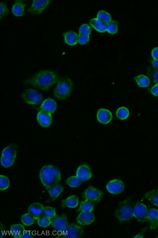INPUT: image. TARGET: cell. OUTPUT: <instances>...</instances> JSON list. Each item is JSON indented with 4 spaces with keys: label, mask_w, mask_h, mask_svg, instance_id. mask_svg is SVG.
I'll list each match as a JSON object with an SVG mask.
<instances>
[{
    "label": "cell",
    "mask_w": 158,
    "mask_h": 238,
    "mask_svg": "<svg viewBox=\"0 0 158 238\" xmlns=\"http://www.w3.org/2000/svg\"><path fill=\"white\" fill-rule=\"evenodd\" d=\"M148 211L145 205L138 201L133 208V215L139 222H149Z\"/></svg>",
    "instance_id": "cell-7"
},
{
    "label": "cell",
    "mask_w": 158,
    "mask_h": 238,
    "mask_svg": "<svg viewBox=\"0 0 158 238\" xmlns=\"http://www.w3.org/2000/svg\"><path fill=\"white\" fill-rule=\"evenodd\" d=\"M37 118L40 124L44 127L49 126L52 122V117L50 113L44 111H39Z\"/></svg>",
    "instance_id": "cell-15"
},
{
    "label": "cell",
    "mask_w": 158,
    "mask_h": 238,
    "mask_svg": "<svg viewBox=\"0 0 158 238\" xmlns=\"http://www.w3.org/2000/svg\"><path fill=\"white\" fill-rule=\"evenodd\" d=\"M144 196L151 203L158 207V189L152 190L146 192Z\"/></svg>",
    "instance_id": "cell-25"
},
{
    "label": "cell",
    "mask_w": 158,
    "mask_h": 238,
    "mask_svg": "<svg viewBox=\"0 0 158 238\" xmlns=\"http://www.w3.org/2000/svg\"><path fill=\"white\" fill-rule=\"evenodd\" d=\"M0 229L1 232L0 234V237L2 238L4 236L5 233V226L1 223H0Z\"/></svg>",
    "instance_id": "cell-46"
},
{
    "label": "cell",
    "mask_w": 158,
    "mask_h": 238,
    "mask_svg": "<svg viewBox=\"0 0 158 238\" xmlns=\"http://www.w3.org/2000/svg\"><path fill=\"white\" fill-rule=\"evenodd\" d=\"M94 208L93 203L89 200H85L80 203L79 207L77 212L92 211Z\"/></svg>",
    "instance_id": "cell-27"
},
{
    "label": "cell",
    "mask_w": 158,
    "mask_h": 238,
    "mask_svg": "<svg viewBox=\"0 0 158 238\" xmlns=\"http://www.w3.org/2000/svg\"><path fill=\"white\" fill-rule=\"evenodd\" d=\"M76 175L82 181H84L90 178L92 174L89 166L84 164L78 167L76 171Z\"/></svg>",
    "instance_id": "cell-13"
},
{
    "label": "cell",
    "mask_w": 158,
    "mask_h": 238,
    "mask_svg": "<svg viewBox=\"0 0 158 238\" xmlns=\"http://www.w3.org/2000/svg\"><path fill=\"white\" fill-rule=\"evenodd\" d=\"M39 176L41 182L47 189L49 187L58 184L61 180V174L56 166L47 165L40 170Z\"/></svg>",
    "instance_id": "cell-2"
},
{
    "label": "cell",
    "mask_w": 158,
    "mask_h": 238,
    "mask_svg": "<svg viewBox=\"0 0 158 238\" xmlns=\"http://www.w3.org/2000/svg\"><path fill=\"white\" fill-rule=\"evenodd\" d=\"M124 185L123 182L119 179H114L109 182L106 185L107 190L110 193L118 194L124 190Z\"/></svg>",
    "instance_id": "cell-12"
},
{
    "label": "cell",
    "mask_w": 158,
    "mask_h": 238,
    "mask_svg": "<svg viewBox=\"0 0 158 238\" xmlns=\"http://www.w3.org/2000/svg\"><path fill=\"white\" fill-rule=\"evenodd\" d=\"M129 115L128 109L125 107L118 108L116 112V116L119 119L124 120L127 119Z\"/></svg>",
    "instance_id": "cell-29"
},
{
    "label": "cell",
    "mask_w": 158,
    "mask_h": 238,
    "mask_svg": "<svg viewBox=\"0 0 158 238\" xmlns=\"http://www.w3.org/2000/svg\"><path fill=\"white\" fill-rule=\"evenodd\" d=\"M81 181L77 176H72L66 180L67 184L72 187L79 186L81 183Z\"/></svg>",
    "instance_id": "cell-32"
},
{
    "label": "cell",
    "mask_w": 158,
    "mask_h": 238,
    "mask_svg": "<svg viewBox=\"0 0 158 238\" xmlns=\"http://www.w3.org/2000/svg\"><path fill=\"white\" fill-rule=\"evenodd\" d=\"M22 0H16L12 8L13 14L17 16H23L25 13V8L27 4Z\"/></svg>",
    "instance_id": "cell-19"
},
{
    "label": "cell",
    "mask_w": 158,
    "mask_h": 238,
    "mask_svg": "<svg viewBox=\"0 0 158 238\" xmlns=\"http://www.w3.org/2000/svg\"><path fill=\"white\" fill-rule=\"evenodd\" d=\"M152 55L154 60H158V47L153 48L152 51Z\"/></svg>",
    "instance_id": "cell-44"
},
{
    "label": "cell",
    "mask_w": 158,
    "mask_h": 238,
    "mask_svg": "<svg viewBox=\"0 0 158 238\" xmlns=\"http://www.w3.org/2000/svg\"><path fill=\"white\" fill-rule=\"evenodd\" d=\"M103 192L101 190L93 186H90L82 194L83 197L85 199L93 203H98L102 197Z\"/></svg>",
    "instance_id": "cell-8"
},
{
    "label": "cell",
    "mask_w": 158,
    "mask_h": 238,
    "mask_svg": "<svg viewBox=\"0 0 158 238\" xmlns=\"http://www.w3.org/2000/svg\"><path fill=\"white\" fill-rule=\"evenodd\" d=\"M151 63L154 68H158V60L153 59Z\"/></svg>",
    "instance_id": "cell-47"
},
{
    "label": "cell",
    "mask_w": 158,
    "mask_h": 238,
    "mask_svg": "<svg viewBox=\"0 0 158 238\" xmlns=\"http://www.w3.org/2000/svg\"><path fill=\"white\" fill-rule=\"evenodd\" d=\"M151 93L155 96H158V84H156L150 90Z\"/></svg>",
    "instance_id": "cell-43"
},
{
    "label": "cell",
    "mask_w": 158,
    "mask_h": 238,
    "mask_svg": "<svg viewBox=\"0 0 158 238\" xmlns=\"http://www.w3.org/2000/svg\"><path fill=\"white\" fill-rule=\"evenodd\" d=\"M118 24L117 21L112 20L107 24V31L111 34L116 33L118 31Z\"/></svg>",
    "instance_id": "cell-33"
},
{
    "label": "cell",
    "mask_w": 158,
    "mask_h": 238,
    "mask_svg": "<svg viewBox=\"0 0 158 238\" xmlns=\"http://www.w3.org/2000/svg\"><path fill=\"white\" fill-rule=\"evenodd\" d=\"M35 219L29 213L23 215L21 218V220L23 224L26 226H30L33 224Z\"/></svg>",
    "instance_id": "cell-31"
},
{
    "label": "cell",
    "mask_w": 158,
    "mask_h": 238,
    "mask_svg": "<svg viewBox=\"0 0 158 238\" xmlns=\"http://www.w3.org/2000/svg\"><path fill=\"white\" fill-rule=\"evenodd\" d=\"M43 214L48 218H51L56 215V212L54 208L49 206L44 207Z\"/></svg>",
    "instance_id": "cell-36"
},
{
    "label": "cell",
    "mask_w": 158,
    "mask_h": 238,
    "mask_svg": "<svg viewBox=\"0 0 158 238\" xmlns=\"http://www.w3.org/2000/svg\"><path fill=\"white\" fill-rule=\"evenodd\" d=\"M89 35L79 34L78 42L81 44H85L89 41Z\"/></svg>",
    "instance_id": "cell-41"
},
{
    "label": "cell",
    "mask_w": 158,
    "mask_h": 238,
    "mask_svg": "<svg viewBox=\"0 0 158 238\" xmlns=\"http://www.w3.org/2000/svg\"><path fill=\"white\" fill-rule=\"evenodd\" d=\"M89 23L94 28L99 32L103 33L107 31V24L97 18L92 19Z\"/></svg>",
    "instance_id": "cell-24"
},
{
    "label": "cell",
    "mask_w": 158,
    "mask_h": 238,
    "mask_svg": "<svg viewBox=\"0 0 158 238\" xmlns=\"http://www.w3.org/2000/svg\"><path fill=\"white\" fill-rule=\"evenodd\" d=\"M53 91L54 96L58 99L63 100L68 98L73 90V83L67 76L60 77Z\"/></svg>",
    "instance_id": "cell-3"
},
{
    "label": "cell",
    "mask_w": 158,
    "mask_h": 238,
    "mask_svg": "<svg viewBox=\"0 0 158 238\" xmlns=\"http://www.w3.org/2000/svg\"><path fill=\"white\" fill-rule=\"evenodd\" d=\"M78 197L77 195L70 196L61 201V204L63 208L68 207L74 208L77 206L78 204Z\"/></svg>",
    "instance_id": "cell-23"
},
{
    "label": "cell",
    "mask_w": 158,
    "mask_h": 238,
    "mask_svg": "<svg viewBox=\"0 0 158 238\" xmlns=\"http://www.w3.org/2000/svg\"><path fill=\"white\" fill-rule=\"evenodd\" d=\"M65 42L68 45L73 46L78 42V35L75 32L70 31L63 33Z\"/></svg>",
    "instance_id": "cell-22"
},
{
    "label": "cell",
    "mask_w": 158,
    "mask_h": 238,
    "mask_svg": "<svg viewBox=\"0 0 158 238\" xmlns=\"http://www.w3.org/2000/svg\"><path fill=\"white\" fill-rule=\"evenodd\" d=\"M113 116L109 110L103 108L99 109L97 112V118L98 121L102 124H107L111 121Z\"/></svg>",
    "instance_id": "cell-14"
},
{
    "label": "cell",
    "mask_w": 158,
    "mask_h": 238,
    "mask_svg": "<svg viewBox=\"0 0 158 238\" xmlns=\"http://www.w3.org/2000/svg\"><path fill=\"white\" fill-rule=\"evenodd\" d=\"M33 237V235L31 231L25 230L20 238H31Z\"/></svg>",
    "instance_id": "cell-42"
},
{
    "label": "cell",
    "mask_w": 158,
    "mask_h": 238,
    "mask_svg": "<svg viewBox=\"0 0 158 238\" xmlns=\"http://www.w3.org/2000/svg\"><path fill=\"white\" fill-rule=\"evenodd\" d=\"M60 78L55 71L43 70L26 80L25 84H30L41 90L48 91L51 87L57 82Z\"/></svg>",
    "instance_id": "cell-1"
},
{
    "label": "cell",
    "mask_w": 158,
    "mask_h": 238,
    "mask_svg": "<svg viewBox=\"0 0 158 238\" xmlns=\"http://www.w3.org/2000/svg\"><path fill=\"white\" fill-rule=\"evenodd\" d=\"M64 189L63 186L58 184L53 185L47 189L52 201L55 200L58 197Z\"/></svg>",
    "instance_id": "cell-21"
},
{
    "label": "cell",
    "mask_w": 158,
    "mask_h": 238,
    "mask_svg": "<svg viewBox=\"0 0 158 238\" xmlns=\"http://www.w3.org/2000/svg\"><path fill=\"white\" fill-rule=\"evenodd\" d=\"M21 97L25 103L31 105H38L43 99V96L40 93L30 88L25 90L21 94Z\"/></svg>",
    "instance_id": "cell-5"
},
{
    "label": "cell",
    "mask_w": 158,
    "mask_h": 238,
    "mask_svg": "<svg viewBox=\"0 0 158 238\" xmlns=\"http://www.w3.org/2000/svg\"><path fill=\"white\" fill-rule=\"evenodd\" d=\"M15 159H12L2 156L1 162L2 165L4 167H11L13 164Z\"/></svg>",
    "instance_id": "cell-38"
},
{
    "label": "cell",
    "mask_w": 158,
    "mask_h": 238,
    "mask_svg": "<svg viewBox=\"0 0 158 238\" xmlns=\"http://www.w3.org/2000/svg\"><path fill=\"white\" fill-rule=\"evenodd\" d=\"M148 72L153 82L156 84H158V68L154 67L149 68H148Z\"/></svg>",
    "instance_id": "cell-37"
},
{
    "label": "cell",
    "mask_w": 158,
    "mask_h": 238,
    "mask_svg": "<svg viewBox=\"0 0 158 238\" xmlns=\"http://www.w3.org/2000/svg\"><path fill=\"white\" fill-rule=\"evenodd\" d=\"M10 186V181L6 176L1 175L0 176V190L4 191L7 189Z\"/></svg>",
    "instance_id": "cell-35"
},
{
    "label": "cell",
    "mask_w": 158,
    "mask_h": 238,
    "mask_svg": "<svg viewBox=\"0 0 158 238\" xmlns=\"http://www.w3.org/2000/svg\"><path fill=\"white\" fill-rule=\"evenodd\" d=\"M147 227H146L143 229H142L140 232L137 235H136L134 238H143V235L146 231Z\"/></svg>",
    "instance_id": "cell-45"
},
{
    "label": "cell",
    "mask_w": 158,
    "mask_h": 238,
    "mask_svg": "<svg viewBox=\"0 0 158 238\" xmlns=\"http://www.w3.org/2000/svg\"><path fill=\"white\" fill-rule=\"evenodd\" d=\"M44 207L39 202H35L29 206L28 213L32 216L35 219H37L43 215Z\"/></svg>",
    "instance_id": "cell-16"
},
{
    "label": "cell",
    "mask_w": 158,
    "mask_h": 238,
    "mask_svg": "<svg viewBox=\"0 0 158 238\" xmlns=\"http://www.w3.org/2000/svg\"><path fill=\"white\" fill-rule=\"evenodd\" d=\"M51 1L50 0H34L27 11L33 15L40 14L50 4Z\"/></svg>",
    "instance_id": "cell-10"
},
{
    "label": "cell",
    "mask_w": 158,
    "mask_h": 238,
    "mask_svg": "<svg viewBox=\"0 0 158 238\" xmlns=\"http://www.w3.org/2000/svg\"><path fill=\"white\" fill-rule=\"evenodd\" d=\"M38 225L42 227H46L51 224L50 218L43 215L37 219Z\"/></svg>",
    "instance_id": "cell-34"
},
{
    "label": "cell",
    "mask_w": 158,
    "mask_h": 238,
    "mask_svg": "<svg viewBox=\"0 0 158 238\" xmlns=\"http://www.w3.org/2000/svg\"><path fill=\"white\" fill-rule=\"evenodd\" d=\"M134 79L136 81L138 85L141 87H147L150 83L149 78L147 76L143 74L135 76L134 77Z\"/></svg>",
    "instance_id": "cell-28"
},
{
    "label": "cell",
    "mask_w": 158,
    "mask_h": 238,
    "mask_svg": "<svg viewBox=\"0 0 158 238\" xmlns=\"http://www.w3.org/2000/svg\"><path fill=\"white\" fill-rule=\"evenodd\" d=\"M115 215L121 223L131 220L133 216L132 201L128 198L121 201L115 210Z\"/></svg>",
    "instance_id": "cell-4"
},
{
    "label": "cell",
    "mask_w": 158,
    "mask_h": 238,
    "mask_svg": "<svg viewBox=\"0 0 158 238\" xmlns=\"http://www.w3.org/2000/svg\"><path fill=\"white\" fill-rule=\"evenodd\" d=\"M50 219L51 224L53 228L62 234L68 225L67 217L64 213L56 215Z\"/></svg>",
    "instance_id": "cell-9"
},
{
    "label": "cell",
    "mask_w": 158,
    "mask_h": 238,
    "mask_svg": "<svg viewBox=\"0 0 158 238\" xmlns=\"http://www.w3.org/2000/svg\"><path fill=\"white\" fill-rule=\"evenodd\" d=\"M91 32V27L89 24H83L79 28V34L89 35Z\"/></svg>",
    "instance_id": "cell-39"
},
{
    "label": "cell",
    "mask_w": 158,
    "mask_h": 238,
    "mask_svg": "<svg viewBox=\"0 0 158 238\" xmlns=\"http://www.w3.org/2000/svg\"><path fill=\"white\" fill-rule=\"evenodd\" d=\"M17 145L15 143H11L5 148L2 151V156L12 159L16 157Z\"/></svg>",
    "instance_id": "cell-20"
},
{
    "label": "cell",
    "mask_w": 158,
    "mask_h": 238,
    "mask_svg": "<svg viewBox=\"0 0 158 238\" xmlns=\"http://www.w3.org/2000/svg\"><path fill=\"white\" fill-rule=\"evenodd\" d=\"M25 230L24 227L19 224L13 225L10 228L11 235L16 238H20Z\"/></svg>",
    "instance_id": "cell-26"
},
{
    "label": "cell",
    "mask_w": 158,
    "mask_h": 238,
    "mask_svg": "<svg viewBox=\"0 0 158 238\" xmlns=\"http://www.w3.org/2000/svg\"><path fill=\"white\" fill-rule=\"evenodd\" d=\"M97 18L107 24L112 20L110 14L104 10L99 11L97 15Z\"/></svg>",
    "instance_id": "cell-30"
},
{
    "label": "cell",
    "mask_w": 158,
    "mask_h": 238,
    "mask_svg": "<svg viewBox=\"0 0 158 238\" xmlns=\"http://www.w3.org/2000/svg\"><path fill=\"white\" fill-rule=\"evenodd\" d=\"M0 19L1 20L4 16L8 14L9 10L6 5L4 2H0Z\"/></svg>",
    "instance_id": "cell-40"
},
{
    "label": "cell",
    "mask_w": 158,
    "mask_h": 238,
    "mask_svg": "<svg viewBox=\"0 0 158 238\" xmlns=\"http://www.w3.org/2000/svg\"><path fill=\"white\" fill-rule=\"evenodd\" d=\"M77 223L81 226L89 225L95 220L94 215L92 211L81 212L77 216Z\"/></svg>",
    "instance_id": "cell-11"
},
{
    "label": "cell",
    "mask_w": 158,
    "mask_h": 238,
    "mask_svg": "<svg viewBox=\"0 0 158 238\" xmlns=\"http://www.w3.org/2000/svg\"><path fill=\"white\" fill-rule=\"evenodd\" d=\"M148 217L149 229L152 230L156 229L158 227V209H150L148 211Z\"/></svg>",
    "instance_id": "cell-18"
},
{
    "label": "cell",
    "mask_w": 158,
    "mask_h": 238,
    "mask_svg": "<svg viewBox=\"0 0 158 238\" xmlns=\"http://www.w3.org/2000/svg\"><path fill=\"white\" fill-rule=\"evenodd\" d=\"M84 233V229L80 226L74 224H68L63 232V237L66 238H80Z\"/></svg>",
    "instance_id": "cell-6"
},
{
    "label": "cell",
    "mask_w": 158,
    "mask_h": 238,
    "mask_svg": "<svg viewBox=\"0 0 158 238\" xmlns=\"http://www.w3.org/2000/svg\"><path fill=\"white\" fill-rule=\"evenodd\" d=\"M57 106L56 102L52 98H48L43 101L38 110L44 111L52 114L56 110Z\"/></svg>",
    "instance_id": "cell-17"
}]
</instances>
